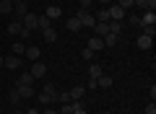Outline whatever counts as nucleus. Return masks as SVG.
Segmentation results:
<instances>
[{
	"label": "nucleus",
	"instance_id": "4468645a",
	"mask_svg": "<svg viewBox=\"0 0 156 114\" xmlns=\"http://www.w3.org/2000/svg\"><path fill=\"white\" fill-rule=\"evenodd\" d=\"M23 54H26V60L37 62L39 57H42V49H39V47H26V52H23Z\"/></svg>",
	"mask_w": 156,
	"mask_h": 114
},
{
	"label": "nucleus",
	"instance_id": "423d86ee",
	"mask_svg": "<svg viewBox=\"0 0 156 114\" xmlns=\"http://www.w3.org/2000/svg\"><path fill=\"white\" fill-rule=\"evenodd\" d=\"M135 44H138V49H151V47H154V36H148V34H138Z\"/></svg>",
	"mask_w": 156,
	"mask_h": 114
},
{
	"label": "nucleus",
	"instance_id": "f257e3e1",
	"mask_svg": "<svg viewBox=\"0 0 156 114\" xmlns=\"http://www.w3.org/2000/svg\"><path fill=\"white\" fill-rule=\"evenodd\" d=\"M39 104H52V101H57V88H55V83H44V88H42V93L39 96H34Z\"/></svg>",
	"mask_w": 156,
	"mask_h": 114
},
{
	"label": "nucleus",
	"instance_id": "dca6fc26",
	"mask_svg": "<svg viewBox=\"0 0 156 114\" xmlns=\"http://www.w3.org/2000/svg\"><path fill=\"white\" fill-rule=\"evenodd\" d=\"M89 49H91V52H99V49H104L101 36H89Z\"/></svg>",
	"mask_w": 156,
	"mask_h": 114
},
{
	"label": "nucleus",
	"instance_id": "0eeeda50",
	"mask_svg": "<svg viewBox=\"0 0 156 114\" xmlns=\"http://www.w3.org/2000/svg\"><path fill=\"white\" fill-rule=\"evenodd\" d=\"M154 23H156V13L154 11H143L140 13V29L143 26H154Z\"/></svg>",
	"mask_w": 156,
	"mask_h": 114
},
{
	"label": "nucleus",
	"instance_id": "9d476101",
	"mask_svg": "<svg viewBox=\"0 0 156 114\" xmlns=\"http://www.w3.org/2000/svg\"><path fill=\"white\" fill-rule=\"evenodd\" d=\"M133 8H140V11H154L156 0H133Z\"/></svg>",
	"mask_w": 156,
	"mask_h": 114
},
{
	"label": "nucleus",
	"instance_id": "412c9836",
	"mask_svg": "<svg viewBox=\"0 0 156 114\" xmlns=\"http://www.w3.org/2000/svg\"><path fill=\"white\" fill-rule=\"evenodd\" d=\"M50 26H52V21L47 16H37V29L39 31H44V29H50Z\"/></svg>",
	"mask_w": 156,
	"mask_h": 114
},
{
	"label": "nucleus",
	"instance_id": "58836bf2",
	"mask_svg": "<svg viewBox=\"0 0 156 114\" xmlns=\"http://www.w3.org/2000/svg\"><path fill=\"white\" fill-rule=\"evenodd\" d=\"M8 3H13V5H16V3H21V0H8Z\"/></svg>",
	"mask_w": 156,
	"mask_h": 114
},
{
	"label": "nucleus",
	"instance_id": "ddd939ff",
	"mask_svg": "<svg viewBox=\"0 0 156 114\" xmlns=\"http://www.w3.org/2000/svg\"><path fill=\"white\" fill-rule=\"evenodd\" d=\"M101 42H104V47H115V44L120 42V34H112V31H107L104 36H101Z\"/></svg>",
	"mask_w": 156,
	"mask_h": 114
},
{
	"label": "nucleus",
	"instance_id": "f8f14e48",
	"mask_svg": "<svg viewBox=\"0 0 156 114\" xmlns=\"http://www.w3.org/2000/svg\"><path fill=\"white\" fill-rule=\"evenodd\" d=\"M16 91H18L21 98H34V96H37V91H34L31 86H16Z\"/></svg>",
	"mask_w": 156,
	"mask_h": 114
},
{
	"label": "nucleus",
	"instance_id": "f03ea898",
	"mask_svg": "<svg viewBox=\"0 0 156 114\" xmlns=\"http://www.w3.org/2000/svg\"><path fill=\"white\" fill-rule=\"evenodd\" d=\"M76 16H78V21H81V29H94L96 18H94V13H91V11H86V8H81V11L76 13Z\"/></svg>",
	"mask_w": 156,
	"mask_h": 114
},
{
	"label": "nucleus",
	"instance_id": "2f4dec72",
	"mask_svg": "<svg viewBox=\"0 0 156 114\" xmlns=\"http://www.w3.org/2000/svg\"><path fill=\"white\" fill-rule=\"evenodd\" d=\"M57 101H62V104H68V101H70V93H57Z\"/></svg>",
	"mask_w": 156,
	"mask_h": 114
},
{
	"label": "nucleus",
	"instance_id": "6e6552de",
	"mask_svg": "<svg viewBox=\"0 0 156 114\" xmlns=\"http://www.w3.org/2000/svg\"><path fill=\"white\" fill-rule=\"evenodd\" d=\"M29 73H31L34 78H44V75H47V65H44V62H39V60H37V62H34V67H31Z\"/></svg>",
	"mask_w": 156,
	"mask_h": 114
},
{
	"label": "nucleus",
	"instance_id": "1a4fd4ad",
	"mask_svg": "<svg viewBox=\"0 0 156 114\" xmlns=\"http://www.w3.org/2000/svg\"><path fill=\"white\" fill-rule=\"evenodd\" d=\"M65 29H68V31H73V34H78V31H81V21H78V16H68Z\"/></svg>",
	"mask_w": 156,
	"mask_h": 114
},
{
	"label": "nucleus",
	"instance_id": "a878e982",
	"mask_svg": "<svg viewBox=\"0 0 156 114\" xmlns=\"http://www.w3.org/2000/svg\"><path fill=\"white\" fill-rule=\"evenodd\" d=\"M107 26L112 34H122V21H107Z\"/></svg>",
	"mask_w": 156,
	"mask_h": 114
},
{
	"label": "nucleus",
	"instance_id": "79ce46f5",
	"mask_svg": "<svg viewBox=\"0 0 156 114\" xmlns=\"http://www.w3.org/2000/svg\"><path fill=\"white\" fill-rule=\"evenodd\" d=\"M42 3H47V0H42Z\"/></svg>",
	"mask_w": 156,
	"mask_h": 114
},
{
	"label": "nucleus",
	"instance_id": "f3484780",
	"mask_svg": "<svg viewBox=\"0 0 156 114\" xmlns=\"http://www.w3.org/2000/svg\"><path fill=\"white\" fill-rule=\"evenodd\" d=\"M21 31H23V23L18 21V18H16V21H11V23H8V34H13V36H18Z\"/></svg>",
	"mask_w": 156,
	"mask_h": 114
},
{
	"label": "nucleus",
	"instance_id": "b1692460",
	"mask_svg": "<svg viewBox=\"0 0 156 114\" xmlns=\"http://www.w3.org/2000/svg\"><path fill=\"white\" fill-rule=\"evenodd\" d=\"M13 13H16L18 18H21L23 13H29V8H26V0H21V3H16V5H13Z\"/></svg>",
	"mask_w": 156,
	"mask_h": 114
},
{
	"label": "nucleus",
	"instance_id": "bb28decb",
	"mask_svg": "<svg viewBox=\"0 0 156 114\" xmlns=\"http://www.w3.org/2000/svg\"><path fill=\"white\" fill-rule=\"evenodd\" d=\"M23 52H26V44H23V42H13V54H18V57H21Z\"/></svg>",
	"mask_w": 156,
	"mask_h": 114
},
{
	"label": "nucleus",
	"instance_id": "a211bd4d",
	"mask_svg": "<svg viewBox=\"0 0 156 114\" xmlns=\"http://www.w3.org/2000/svg\"><path fill=\"white\" fill-rule=\"evenodd\" d=\"M83 96H86V86H73V88H70V101L83 98Z\"/></svg>",
	"mask_w": 156,
	"mask_h": 114
},
{
	"label": "nucleus",
	"instance_id": "9b49d317",
	"mask_svg": "<svg viewBox=\"0 0 156 114\" xmlns=\"http://www.w3.org/2000/svg\"><path fill=\"white\" fill-rule=\"evenodd\" d=\"M47 18H50V21H57V18L62 16V8L60 5H47V13H44Z\"/></svg>",
	"mask_w": 156,
	"mask_h": 114
},
{
	"label": "nucleus",
	"instance_id": "4be33fe9",
	"mask_svg": "<svg viewBox=\"0 0 156 114\" xmlns=\"http://www.w3.org/2000/svg\"><path fill=\"white\" fill-rule=\"evenodd\" d=\"M42 36H44L47 39V44H52V42H57V31H55V29H44V31H42Z\"/></svg>",
	"mask_w": 156,
	"mask_h": 114
},
{
	"label": "nucleus",
	"instance_id": "6ab92c4d",
	"mask_svg": "<svg viewBox=\"0 0 156 114\" xmlns=\"http://www.w3.org/2000/svg\"><path fill=\"white\" fill-rule=\"evenodd\" d=\"M99 75H104L101 65H96V62H89V78H99Z\"/></svg>",
	"mask_w": 156,
	"mask_h": 114
},
{
	"label": "nucleus",
	"instance_id": "c756f323",
	"mask_svg": "<svg viewBox=\"0 0 156 114\" xmlns=\"http://www.w3.org/2000/svg\"><path fill=\"white\" fill-rule=\"evenodd\" d=\"M94 18H96V21H109V13H107V8H101V11L96 13Z\"/></svg>",
	"mask_w": 156,
	"mask_h": 114
},
{
	"label": "nucleus",
	"instance_id": "72a5a7b5",
	"mask_svg": "<svg viewBox=\"0 0 156 114\" xmlns=\"http://www.w3.org/2000/svg\"><path fill=\"white\" fill-rule=\"evenodd\" d=\"M146 114H156V104H154V101H151L148 106H146Z\"/></svg>",
	"mask_w": 156,
	"mask_h": 114
},
{
	"label": "nucleus",
	"instance_id": "ea45409f",
	"mask_svg": "<svg viewBox=\"0 0 156 114\" xmlns=\"http://www.w3.org/2000/svg\"><path fill=\"white\" fill-rule=\"evenodd\" d=\"M0 67H3V54H0Z\"/></svg>",
	"mask_w": 156,
	"mask_h": 114
},
{
	"label": "nucleus",
	"instance_id": "20e7f679",
	"mask_svg": "<svg viewBox=\"0 0 156 114\" xmlns=\"http://www.w3.org/2000/svg\"><path fill=\"white\" fill-rule=\"evenodd\" d=\"M21 57H18V54H8V57H3V67H8V70H18V67H21Z\"/></svg>",
	"mask_w": 156,
	"mask_h": 114
},
{
	"label": "nucleus",
	"instance_id": "c9c22d12",
	"mask_svg": "<svg viewBox=\"0 0 156 114\" xmlns=\"http://www.w3.org/2000/svg\"><path fill=\"white\" fill-rule=\"evenodd\" d=\"M73 114H89V112H86V109L81 106V109H76V112H73Z\"/></svg>",
	"mask_w": 156,
	"mask_h": 114
},
{
	"label": "nucleus",
	"instance_id": "473e14b6",
	"mask_svg": "<svg viewBox=\"0 0 156 114\" xmlns=\"http://www.w3.org/2000/svg\"><path fill=\"white\" fill-rule=\"evenodd\" d=\"M130 26H135V29H140V16H130Z\"/></svg>",
	"mask_w": 156,
	"mask_h": 114
},
{
	"label": "nucleus",
	"instance_id": "f704fd0d",
	"mask_svg": "<svg viewBox=\"0 0 156 114\" xmlns=\"http://www.w3.org/2000/svg\"><path fill=\"white\" fill-rule=\"evenodd\" d=\"M99 3H101V5L107 8V5H112V3H115V0H99Z\"/></svg>",
	"mask_w": 156,
	"mask_h": 114
},
{
	"label": "nucleus",
	"instance_id": "7c9ffc66",
	"mask_svg": "<svg viewBox=\"0 0 156 114\" xmlns=\"http://www.w3.org/2000/svg\"><path fill=\"white\" fill-rule=\"evenodd\" d=\"M78 5L86 8V11H91V5H94V0H78Z\"/></svg>",
	"mask_w": 156,
	"mask_h": 114
},
{
	"label": "nucleus",
	"instance_id": "2eb2a0df",
	"mask_svg": "<svg viewBox=\"0 0 156 114\" xmlns=\"http://www.w3.org/2000/svg\"><path fill=\"white\" fill-rule=\"evenodd\" d=\"M91 31H94V36H104V34L109 31V26H107V21H96Z\"/></svg>",
	"mask_w": 156,
	"mask_h": 114
},
{
	"label": "nucleus",
	"instance_id": "aec40b11",
	"mask_svg": "<svg viewBox=\"0 0 156 114\" xmlns=\"http://www.w3.org/2000/svg\"><path fill=\"white\" fill-rule=\"evenodd\" d=\"M34 81H37V78H34L31 75V73H23V75L21 78H18V81H16V86H31V83Z\"/></svg>",
	"mask_w": 156,
	"mask_h": 114
},
{
	"label": "nucleus",
	"instance_id": "5701e85b",
	"mask_svg": "<svg viewBox=\"0 0 156 114\" xmlns=\"http://www.w3.org/2000/svg\"><path fill=\"white\" fill-rule=\"evenodd\" d=\"M11 13H13V3L0 0V16H11Z\"/></svg>",
	"mask_w": 156,
	"mask_h": 114
},
{
	"label": "nucleus",
	"instance_id": "393cba45",
	"mask_svg": "<svg viewBox=\"0 0 156 114\" xmlns=\"http://www.w3.org/2000/svg\"><path fill=\"white\" fill-rule=\"evenodd\" d=\"M112 86V78L109 75H99L96 78V88H109Z\"/></svg>",
	"mask_w": 156,
	"mask_h": 114
},
{
	"label": "nucleus",
	"instance_id": "e433bc0d",
	"mask_svg": "<svg viewBox=\"0 0 156 114\" xmlns=\"http://www.w3.org/2000/svg\"><path fill=\"white\" fill-rule=\"evenodd\" d=\"M39 114H57L55 109H44V112H39Z\"/></svg>",
	"mask_w": 156,
	"mask_h": 114
},
{
	"label": "nucleus",
	"instance_id": "cd10ccee",
	"mask_svg": "<svg viewBox=\"0 0 156 114\" xmlns=\"http://www.w3.org/2000/svg\"><path fill=\"white\" fill-rule=\"evenodd\" d=\"M8 101H11L13 106H18V104H21V96H18V91H16V88H13V91L8 93Z\"/></svg>",
	"mask_w": 156,
	"mask_h": 114
},
{
	"label": "nucleus",
	"instance_id": "4c0bfd02",
	"mask_svg": "<svg viewBox=\"0 0 156 114\" xmlns=\"http://www.w3.org/2000/svg\"><path fill=\"white\" fill-rule=\"evenodd\" d=\"M26 114H39V109H29V112Z\"/></svg>",
	"mask_w": 156,
	"mask_h": 114
},
{
	"label": "nucleus",
	"instance_id": "39448f33",
	"mask_svg": "<svg viewBox=\"0 0 156 114\" xmlns=\"http://www.w3.org/2000/svg\"><path fill=\"white\" fill-rule=\"evenodd\" d=\"M18 21L23 23V29H29V31H37V13H23Z\"/></svg>",
	"mask_w": 156,
	"mask_h": 114
},
{
	"label": "nucleus",
	"instance_id": "7ed1b4c3",
	"mask_svg": "<svg viewBox=\"0 0 156 114\" xmlns=\"http://www.w3.org/2000/svg\"><path fill=\"white\" fill-rule=\"evenodd\" d=\"M107 13H109V21H122L128 13L122 11V8L117 5V3H112V5H107Z\"/></svg>",
	"mask_w": 156,
	"mask_h": 114
},
{
	"label": "nucleus",
	"instance_id": "a19ab883",
	"mask_svg": "<svg viewBox=\"0 0 156 114\" xmlns=\"http://www.w3.org/2000/svg\"><path fill=\"white\" fill-rule=\"evenodd\" d=\"M16 114H23V112H16Z\"/></svg>",
	"mask_w": 156,
	"mask_h": 114
},
{
	"label": "nucleus",
	"instance_id": "c85d7f7f",
	"mask_svg": "<svg viewBox=\"0 0 156 114\" xmlns=\"http://www.w3.org/2000/svg\"><path fill=\"white\" fill-rule=\"evenodd\" d=\"M81 57H83V60H86V62H94V57H96V52H91V49H89V47H86V49H83V52H81Z\"/></svg>",
	"mask_w": 156,
	"mask_h": 114
}]
</instances>
